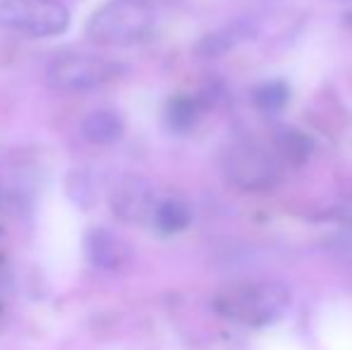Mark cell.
<instances>
[{"instance_id":"13","label":"cell","mask_w":352,"mask_h":350,"mask_svg":"<svg viewBox=\"0 0 352 350\" xmlns=\"http://www.w3.org/2000/svg\"><path fill=\"white\" fill-rule=\"evenodd\" d=\"M12 285V271H10L8 262H5L3 257H0V295L5 293V290Z\"/></svg>"},{"instance_id":"11","label":"cell","mask_w":352,"mask_h":350,"mask_svg":"<svg viewBox=\"0 0 352 350\" xmlns=\"http://www.w3.org/2000/svg\"><path fill=\"white\" fill-rule=\"evenodd\" d=\"M199 116H201L199 101L195 96H185V94L170 98V103L166 108V122L173 132H190L197 125Z\"/></svg>"},{"instance_id":"1","label":"cell","mask_w":352,"mask_h":350,"mask_svg":"<svg viewBox=\"0 0 352 350\" xmlns=\"http://www.w3.org/2000/svg\"><path fill=\"white\" fill-rule=\"evenodd\" d=\"M290 288L280 281H252L228 285L213 298V309L240 327L261 329L278 322L290 307Z\"/></svg>"},{"instance_id":"16","label":"cell","mask_w":352,"mask_h":350,"mask_svg":"<svg viewBox=\"0 0 352 350\" xmlns=\"http://www.w3.org/2000/svg\"><path fill=\"white\" fill-rule=\"evenodd\" d=\"M350 17H352V14H350Z\"/></svg>"},{"instance_id":"14","label":"cell","mask_w":352,"mask_h":350,"mask_svg":"<svg viewBox=\"0 0 352 350\" xmlns=\"http://www.w3.org/2000/svg\"><path fill=\"white\" fill-rule=\"evenodd\" d=\"M137 3H142V5H146V8H156V5H173V3H177V0H137Z\"/></svg>"},{"instance_id":"4","label":"cell","mask_w":352,"mask_h":350,"mask_svg":"<svg viewBox=\"0 0 352 350\" xmlns=\"http://www.w3.org/2000/svg\"><path fill=\"white\" fill-rule=\"evenodd\" d=\"M0 27L29 39L60 36L70 27V10L60 0H0Z\"/></svg>"},{"instance_id":"7","label":"cell","mask_w":352,"mask_h":350,"mask_svg":"<svg viewBox=\"0 0 352 350\" xmlns=\"http://www.w3.org/2000/svg\"><path fill=\"white\" fill-rule=\"evenodd\" d=\"M84 248H87L89 262L101 271L120 274V271H125L132 264L130 245L118 233H113L111 228H103V226H96V228L89 230Z\"/></svg>"},{"instance_id":"15","label":"cell","mask_w":352,"mask_h":350,"mask_svg":"<svg viewBox=\"0 0 352 350\" xmlns=\"http://www.w3.org/2000/svg\"><path fill=\"white\" fill-rule=\"evenodd\" d=\"M5 327H8V309H5V305L0 303V333L5 331Z\"/></svg>"},{"instance_id":"3","label":"cell","mask_w":352,"mask_h":350,"mask_svg":"<svg viewBox=\"0 0 352 350\" xmlns=\"http://www.w3.org/2000/svg\"><path fill=\"white\" fill-rule=\"evenodd\" d=\"M125 65L94 53H63L46 67V85L63 94H84L120 80Z\"/></svg>"},{"instance_id":"10","label":"cell","mask_w":352,"mask_h":350,"mask_svg":"<svg viewBox=\"0 0 352 350\" xmlns=\"http://www.w3.org/2000/svg\"><path fill=\"white\" fill-rule=\"evenodd\" d=\"M151 223L161 235H175L182 233L187 226L192 223V209L187 201L177 199V197H168V199H158V206L153 211Z\"/></svg>"},{"instance_id":"6","label":"cell","mask_w":352,"mask_h":350,"mask_svg":"<svg viewBox=\"0 0 352 350\" xmlns=\"http://www.w3.org/2000/svg\"><path fill=\"white\" fill-rule=\"evenodd\" d=\"M108 201L113 214L125 223H146L153 219V211L158 206L153 185L140 175H122L113 185Z\"/></svg>"},{"instance_id":"8","label":"cell","mask_w":352,"mask_h":350,"mask_svg":"<svg viewBox=\"0 0 352 350\" xmlns=\"http://www.w3.org/2000/svg\"><path fill=\"white\" fill-rule=\"evenodd\" d=\"M79 135L89 142V144H116L125 135V120L118 111L111 108H101V111H91L79 125Z\"/></svg>"},{"instance_id":"2","label":"cell","mask_w":352,"mask_h":350,"mask_svg":"<svg viewBox=\"0 0 352 350\" xmlns=\"http://www.w3.org/2000/svg\"><path fill=\"white\" fill-rule=\"evenodd\" d=\"M153 10L137 0H111L91 14L87 36L103 48H127L142 43L153 29Z\"/></svg>"},{"instance_id":"12","label":"cell","mask_w":352,"mask_h":350,"mask_svg":"<svg viewBox=\"0 0 352 350\" xmlns=\"http://www.w3.org/2000/svg\"><path fill=\"white\" fill-rule=\"evenodd\" d=\"M287 98H290V89H287L285 82H280V80L264 82L261 87L254 89V103L266 113L280 111V108L287 103Z\"/></svg>"},{"instance_id":"5","label":"cell","mask_w":352,"mask_h":350,"mask_svg":"<svg viewBox=\"0 0 352 350\" xmlns=\"http://www.w3.org/2000/svg\"><path fill=\"white\" fill-rule=\"evenodd\" d=\"M223 173L237 190L261 192L271 190L278 182L280 164L276 161L274 151H269L266 146L256 142H240L228 149Z\"/></svg>"},{"instance_id":"9","label":"cell","mask_w":352,"mask_h":350,"mask_svg":"<svg viewBox=\"0 0 352 350\" xmlns=\"http://www.w3.org/2000/svg\"><path fill=\"white\" fill-rule=\"evenodd\" d=\"M311 149H314V142L302 130H295V127H283L274 140L276 161H278V164L283 161L285 166H302L309 159Z\"/></svg>"}]
</instances>
